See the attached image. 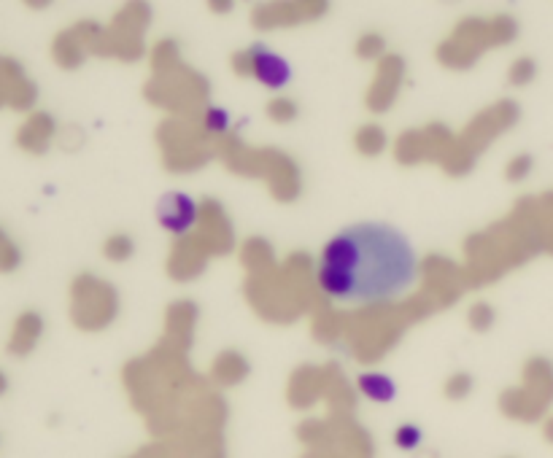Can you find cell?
I'll return each mask as SVG.
<instances>
[{
    "instance_id": "obj_1",
    "label": "cell",
    "mask_w": 553,
    "mask_h": 458,
    "mask_svg": "<svg viewBox=\"0 0 553 458\" xmlns=\"http://www.w3.org/2000/svg\"><path fill=\"white\" fill-rule=\"evenodd\" d=\"M408 240L389 227H354L324 246L316 286L332 300L378 302L413 281Z\"/></svg>"
},
{
    "instance_id": "obj_2",
    "label": "cell",
    "mask_w": 553,
    "mask_h": 458,
    "mask_svg": "<svg viewBox=\"0 0 553 458\" xmlns=\"http://www.w3.org/2000/svg\"><path fill=\"white\" fill-rule=\"evenodd\" d=\"M311 273V259L305 254H295L268 273L249 275L246 297L251 308L268 321H278V324L292 321L313 308Z\"/></svg>"
},
{
    "instance_id": "obj_3",
    "label": "cell",
    "mask_w": 553,
    "mask_h": 458,
    "mask_svg": "<svg viewBox=\"0 0 553 458\" xmlns=\"http://www.w3.org/2000/svg\"><path fill=\"white\" fill-rule=\"evenodd\" d=\"M216 154L227 162V168L232 173H241V176H257L265 178L270 184V192L281 203H292L297 194H300V173L292 159L273 149H246L238 138L227 133L224 138L216 141Z\"/></svg>"
},
{
    "instance_id": "obj_4",
    "label": "cell",
    "mask_w": 553,
    "mask_h": 458,
    "mask_svg": "<svg viewBox=\"0 0 553 458\" xmlns=\"http://www.w3.org/2000/svg\"><path fill=\"white\" fill-rule=\"evenodd\" d=\"M516 36V22L510 17L462 19L451 36L438 46V60L446 68L464 71L481 57L489 46H502Z\"/></svg>"
},
{
    "instance_id": "obj_5",
    "label": "cell",
    "mask_w": 553,
    "mask_h": 458,
    "mask_svg": "<svg viewBox=\"0 0 553 458\" xmlns=\"http://www.w3.org/2000/svg\"><path fill=\"white\" fill-rule=\"evenodd\" d=\"M157 138H160L165 168L176 170V173L200 168L216 154V138L206 133V127L200 124V116L173 119V122L168 119L160 127Z\"/></svg>"
},
{
    "instance_id": "obj_6",
    "label": "cell",
    "mask_w": 553,
    "mask_h": 458,
    "mask_svg": "<svg viewBox=\"0 0 553 458\" xmlns=\"http://www.w3.org/2000/svg\"><path fill=\"white\" fill-rule=\"evenodd\" d=\"M516 119L518 108L513 106V103H508V100H502L497 106L481 111L473 122L467 124V130L454 141V149H451L448 159L443 162L446 173H451V176H462V173H467V170L473 168L475 157L489 146L491 138L505 133Z\"/></svg>"
},
{
    "instance_id": "obj_7",
    "label": "cell",
    "mask_w": 553,
    "mask_h": 458,
    "mask_svg": "<svg viewBox=\"0 0 553 458\" xmlns=\"http://www.w3.org/2000/svg\"><path fill=\"white\" fill-rule=\"evenodd\" d=\"M146 97L152 100L154 106L170 108V111L192 119L200 108L206 111L208 84L200 73L176 62V65H170L168 71L154 73L152 84L146 87Z\"/></svg>"
},
{
    "instance_id": "obj_8",
    "label": "cell",
    "mask_w": 553,
    "mask_h": 458,
    "mask_svg": "<svg viewBox=\"0 0 553 458\" xmlns=\"http://www.w3.org/2000/svg\"><path fill=\"white\" fill-rule=\"evenodd\" d=\"M553 402V370L543 359H532L524 370V386L508 388L500 397L502 413L513 421H537Z\"/></svg>"
},
{
    "instance_id": "obj_9",
    "label": "cell",
    "mask_w": 553,
    "mask_h": 458,
    "mask_svg": "<svg viewBox=\"0 0 553 458\" xmlns=\"http://www.w3.org/2000/svg\"><path fill=\"white\" fill-rule=\"evenodd\" d=\"M119 300L111 283L100 281L95 275H79L71 286V318L73 324L87 332L106 329L116 316Z\"/></svg>"
},
{
    "instance_id": "obj_10",
    "label": "cell",
    "mask_w": 553,
    "mask_h": 458,
    "mask_svg": "<svg viewBox=\"0 0 553 458\" xmlns=\"http://www.w3.org/2000/svg\"><path fill=\"white\" fill-rule=\"evenodd\" d=\"M149 22V9L143 3H130L122 14L103 30L95 44V54H114L119 60H138L143 54V27Z\"/></svg>"
},
{
    "instance_id": "obj_11",
    "label": "cell",
    "mask_w": 553,
    "mask_h": 458,
    "mask_svg": "<svg viewBox=\"0 0 553 458\" xmlns=\"http://www.w3.org/2000/svg\"><path fill=\"white\" fill-rule=\"evenodd\" d=\"M454 135L448 133L443 124H432L424 130H411L402 133L397 146H394V157L400 165H419V162H446L451 149H454Z\"/></svg>"
},
{
    "instance_id": "obj_12",
    "label": "cell",
    "mask_w": 553,
    "mask_h": 458,
    "mask_svg": "<svg viewBox=\"0 0 553 458\" xmlns=\"http://www.w3.org/2000/svg\"><path fill=\"white\" fill-rule=\"evenodd\" d=\"M232 71L238 76H257L265 87L278 89L289 81V65L284 57H278L276 52H270L265 46H251L246 52L232 57Z\"/></svg>"
},
{
    "instance_id": "obj_13",
    "label": "cell",
    "mask_w": 553,
    "mask_h": 458,
    "mask_svg": "<svg viewBox=\"0 0 553 458\" xmlns=\"http://www.w3.org/2000/svg\"><path fill=\"white\" fill-rule=\"evenodd\" d=\"M197 240L206 246L208 254H227L232 248L230 221L224 216L222 205L206 200L197 213Z\"/></svg>"
},
{
    "instance_id": "obj_14",
    "label": "cell",
    "mask_w": 553,
    "mask_h": 458,
    "mask_svg": "<svg viewBox=\"0 0 553 458\" xmlns=\"http://www.w3.org/2000/svg\"><path fill=\"white\" fill-rule=\"evenodd\" d=\"M340 372L335 364L330 367H303L292 375V383H289V402L292 407H311L319 397H327L330 394L332 380L338 378Z\"/></svg>"
},
{
    "instance_id": "obj_15",
    "label": "cell",
    "mask_w": 553,
    "mask_h": 458,
    "mask_svg": "<svg viewBox=\"0 0 553 458\" xmlns=\"http://www.w3.org/2000/svg\"><path fill=\"white\" fill-rule=\"evenodd\" d=\"M402 73H405V65H402L400 57L389 54V57L381 60L378 71H375V81L370 84L365 97V103L370 111L381 114V111H386V108H392L394 97H397V92H400Z\"/></svg>"
},
{
    "instance_id": "obj_16",
    "label": "cell",
    "mask_w": 553,
    "mask_h": 458,
    "mask_svg": "<svg viewBox=\"0 0 553 458\" xmlns=\"http://www.w3.org/2000/svg\"><path fill=\"white\" fill-rule=\"evenodd\" d=\"M206 246L197 240V235H184V238L176 240V246L170 251L168 259V275L173 281H192L200 275V270L206 267L208 262Z\"/></svg>"
},
{
    "instance_id": "obj_17",
    "label": "cell",
    "mask_w": 553,
    "mask_h": 458,
    "mask_svg": "<svg viewBox=\"0 0 553 458\" xmlns=\"http://www.w3.org/2000/svg\"><path fill=\"white\" fill-rule=\"evenodd\" d=\"M324 3H278V6H262L254 11V25L276 27V25H297L305 19L324 14Z\"/></svg>"
},
{
    "instance_id": "obj_18",
    "label": "cell",
    "mask_w": 553,
    "mask_h": 458,
    "mask_svg": "<svg viewBox=\"0 0 553 458\" xmlns=\"http://www.w3.org/2000/svg\"><path fill=\"white\" fill-rule=\"evenodd\" d=\"M36 100V87L25 79L17 62L0 60V103L11 108H30Z\"/></svg>"
},
{
    "instance_id": "obj_19",
    "label": "cell",
    "mask_w": 553,
    "mask_h": 458,
    "mask_svg": "<svg viewBox=\"0 0 553 458\" xmlns=\"http://www.w3.org/2000/svg\"><path fill=\"white\" fill-rule=\"evenodd\" d=\"M197 205L189 200L187 194H168L157 208L160 224L170 232H176L179 238H184L192 224H197Z\"/></svg>"
},
{
    "instance_id": "obj_20",
    "label": "cell",
    "mask_w": 553,
    "mask_h": 458,
    "mask_svg": "<svg viewBox=\"0 0 553 458\" xmlns=\"http://www.w3.org/2000/svg\"><path fill=\"white\" fill-rule=\"evenodd\" d=\"M195 316H197V308L192 305V302H176V305H170L168 332H165V340H168L170 345L181 348V351H187L189 343H192Z\"/></svg>"
},
{
    "instance_id": "obj_21",
    "label": "cell",
    "mask_w": 553,
    "mask_h": 458,
    "mask_svg": "<svg viewBox=\"0 0 553 458\" xmlns=\"http://www.w3.org/2000/svg\"><path fill=\"white\" fill-rule=\"evenodd\" d=\"M54 135V122L49 114H33L22 124V130L17 133V143L30 154H41L46 151L49 141Z\"/></svg>"
},
{
    "instance_id": "obj_22",
    "label": "cell",
    "mask_w": 553,
    "mask_h": 458,
    "mask_svg": "<svg viewBox=\"0 0 553 458\" xmlns=\"http://www.w3.org/2000/svg\"><path fill=\"white\" fill-rule=\"evenodd\" d=\"M41 329H44V321L36 313H22L17 318V324H14V332H11L9 351L14 356H27V353L36 348Z\"/></svg>"
},
{
    "instance_id": "obj_23",
    "label": "cell",
    "mask_w": 553,
    "mask_h": 458,
    "mask_svg": "<svg viewBox=\"0 0 553 458\" xmlns=\"http://www.w3.org/2000/svg\"><path fill=\"white\" fill-rule=\"evenodd\" d=\"M241 262L251 275H262L276 267V256H273V248H270L265 240L251 238L243 243Z\"/></svg>"
},
{
    "instance_id": "obj_24",
    "label": "cell",
    "mask_w": 553,
    "mask_h": 458,
    "mask_svg": "<svg viewBox=\"0 0 553 458\" xmlns=\"http://www.w3.org/2000/svg\"><path fill=\"white\" fill-rule=\"evenodd\" d=\"M52 52L57 65H63V68H79L84 54H87V46H84L81 36L76 33V27H73V30H65V33L57 36Z\"/></svg>"
},
{
    "instance_id": "obj_25",
    "label": "cell",
    "mask_w": 553,
    "mask_h": 458,
    "mask_svg": "<svg viewBox=\"0 0 553 458\" xmlns=\"http://www.w3.org/2000/svg\"><path fill=\"white\" fill-rule=\"evenodd\" d=\"M249 375V364L243 359L241 353L224 351L219 359H216L214 370H211V378L222 386H232V383H241L243 378Z\"/></svg>"
},
{
    "instance_id": "obj_26",
    "label": "cell",
    "mask_w": 553,
    "mask_h": 458,
    "mask_svg": "<svg viewBox=\"0 0 553 458\" xmlns=\"http://www.w3.org/2000/svg\"><path fill=\"white\" fill-rule=\"evenodd\" d=\"M354 143H357L359 154H365V157H375V154H381L386 149V135L381 127H375V124H365V127H359L357 135H354Z\"/></svg>"
},
{
    "instance_id": "obj_27",
    "label": "cell",
    "mask_w": 553,
    "mask_h": 458,
    "mask_svg": "<svg viewBox=\"0 0 553 458\" xmlns=\"http://www.w3.org/2000/svg\"><path fill=\"white\" fill-rule=\"evenodd\" d=\"M359 391L370 397L373 402H389L394 397V383L392 378H386V375H362L359 378Z\"/></svg>"
},
{
    "instance_id": "obj_28",
    "label": "cell",
    "mask_w": 553,
    "mask_h": 458,
    "mask_svg": "<svg viewBox=\"0 0 553 458\" xmlns=\"http://www.w3.org/2000/svg\"><path fill=\"white\" fill-rule=\"evenodd\" d=\"M103 254L111 259V262H125L133 254V240L127 238V235H111L106 240V246H103Z\"/></svg>"
},
{
    "instance_id": "obj_29",
    "label": "cell",
    "mask_w": 553,
    "mask_h": 458,
    "mask_svg": "<svg viewBox=\"0 0 553 458\" xmlns=\"http://www.w3.org/2000/svg\"><path fill=\"white\" fill-rule=\"evenodd\" d=\"M19 265V251L11 238L0 229V273H11Z\"/></svg>"
},
{
    "instance_id": "obj_30",
    "label": "cell",
    "mask_w": 553,
    "mask_h": 458,
    "mask_svg": "<svg viewBox=\"0 0 553 458\" xmlns=\"http://www.w3.org/2000/svg\"><path fill=\"white\" fill-rule=\"evenodd\" d=\"M268 116L273 122H292L297 116V106L292 100H286V97H278V100H270L268 103Z\"/></svg>"
},
{
    "instance_id": "obj_31",
    "label": "cell",
    "mask_w": 553,
    "mask_h": 458,
    "mask_svg": "<svg viewBox=\"0 0 553 458\" xmlns=\"http://www.w3.org/2000/svg\"><path fill=\"white\" fill-rule=\"evenodd\" d=\"M384 52V38L375 36V33H367V36L359 38L357 44V54L362 60H373V57H381Z\"/></svg>"
},
{
    "instance_id": "obj_32",
    "label": "cell",
    "mask_w": 553,
    "mask_h": 458,
    "mask_svg": "<svg viewBox=\"0 0 553 458\" xmlns=\"http://www.w3.org/2000/svg\"><path fill=\"white\" fill-rule=\"evenodd\" d=\"M394 442H397V448L402 450H416L421 442V432L413 423H405V426H400V429L394 432Z\"/></svg>"
},
{
    "instance_id": "obj_33",
    "label": "cell",
    "mask_w": 553,
    "mask_h": 458,
    "mask_svg": "<svg viewBox=\"0 0 553 458\" xmlns=\"http://www.w3.org/2000/svg\"><path fill=\"white\" fill-rule=\"evenodd\" d=\"M535 62L529 57H521L510 65V84H527L529 79H535Z\"/></svg>"
},
{
    "instance_id": "obj_34",
    "label": "cell",
    "mask_w": 553,
    "mask_h": 458,
    "mask_svg": "<svg viewBox=\"0 0 553 458\" xmlns=\"http://www.w3.org/2000/svg\"><path fill=\"white\" fill-rule=\"evenodd\" d=\"M473 391V378L470 375H464V372H459V375H454V378H448L446 383V397L451 399H464L467 394Z\"/></svg>"
},
{
    "instance_id": "obj_35",
    "label": "cell",
    "mask_w": 553,
    "mask_h": 458,
    "mask_svg": "<svg viewBox=\"0 0 553 458\" xmlns=\"http://www.w3.org/2000/svg\"><path fill=\"white\" fill-rule=\"evenodd\" d=\"M491 324H494V310H491L486 302L473 305V310H470V326L478 329V332H486Z\"/></svg>"
},
{
    "instance_id": "obj_36",
    "label": "cell",
    "mask_w": 553,
    "mask_h": 458,
    "mask_svg": "<svg viewBox=\"0 0 553 458\" xmlns=\"http://www.w3.org/2000/svg\"><path fill=\"white\" fill-rule=\"evenodd\" d=\"M529 170H532V159L516 157V159H510V165H508V170H505V176H508V181H521V178L527 176Z\"/></svg>"
},
{
    "instance_id": "obj_37",
    "label": "cell",
    "mask_w": 553,
    "mask_h": 458,
    "mask_svg": "<svg viewBox=\"0 0 553 458\" xmlns=\"http://www.w3.org/2000/svg\"><path fill=\"white\" fill-rule=\"evenodd\" d=\"M545 437H548V440L553 442V418L548 423H545Z\"/></svg>"
},
{
    "instance_id": "obj_38",
    "label": "cell",
    "mask_w": 553,
    "mask_h": 458,
    "mask_svg": "<svg viewBox=\"0 0 553 458\" xmlns=\"http://www.w3.org/2000/svg\"><path fill=\"white\" fill-rule=\"evenodd\" d=\"M230 9V3H211V11H227Z\"/></svg>"
}]
</instances>
